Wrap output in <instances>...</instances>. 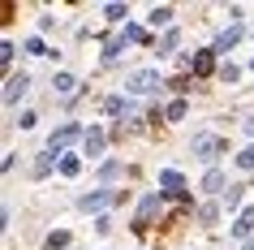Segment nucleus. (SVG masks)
<instances>
[{"mask_svg":"<svg viewBox=\"0 0 254 250\" xmlns=\"http://www.w3.org/2000/svg\"><path fill=\"white\" fill-rule=\"evenodd\" d=\"M125 86H129L134 95H147V91H155V86H160V74H155V69H138V74H129V82H125Z\"/></svg>","mask_w":254,"mask_h":250,"instance_id":"1","label":"nucleus"},{"mask_svg":"<svg viewBox=\"0 0 254 250\" xmlns=\"http://www.w3.org/2000/svg\"><path fill=\"white\" fill-rule=\"evenodd\" d=\"M220 151H224V143H220L215 134H198V138H194V156H198V160H207V164H211V160L220 156Z\"/></svg>","mask_w":254,"mask_h":250,"instance_id":"2","label":"nucleus"},{"mask_svg":"<svg viewBox=\"0 0 254 250\" xmlns=\"http://www.w3.org/2000/svg\"><path fill=\"white\" fill-rule=\"evenodd\" d=\"M78 134H82L78 125H61V130H56L52 138H48V151H65V147L73 143V138H78Z\"/></svg>","mask_w":254,"mask_h":250,"instance_id":"3","label":"nucleus"},{"mask_svg":"<svg viewBox=\"0 0 254 250\" xmlns=\"http://www.w3.org/2000/svg\"><path fill=\"white\" fill-rule=\"evenodd\" d=\"M26 91H30V78H26V74L9 78V86H4V104H17V99H22Z\"/></svg>","mask_w":254,"mask_h":250,"instance_id":"4","label":"nucleus"},{"mask_svg":"<svg viewBox=\"0 0 254 250\" xmlns=\"http://www.w3.org/2000/svg\"><path fill=\"white\" fill-rule=\"evenodd\" d=\"M82 151H86V156H99V151H104V130H91L86 134V138H82Z\"/></svg>","mask_w":254,"mask_h":250,"instance_id":"5","label":"nucleus"},{"mask_svg":"<svg viewBox=\"0 0 254 250\" xmlns=\"http://www.w3.org/2000/svg\"><path fill=\"white\" fill-rule=\"evenodd\" d=\"M108 203H112V194H108V190H95V194L82 198V207H86V211H99V207H108Z\"/></svg>","mask_w":254,"mask_h":250,"instance_id":"6","label":"nucleus"},{"mask_svg":"<svg viewBox=\"0 0 254 250\" xmlns=\"http://www.w3.org/2000/svg\"><path fill=\"white\" fill-rule=\"evenodd\" d=\"M250 229H254V207H246V211L237 216V224H233V237H246Z\"/></svg>","mask_w":254,"mask_h":250,"instance_id":"7","label":"nucleus"},{"mask_svg":"<svg viewBox=\"0 0 254 250\" xmlns=\"http://www.w3.org/2000/svg\"><path fill=\"white\" fill-rule=\"evenodd\" d=\"M52 86H56V95H73L78 78H73V74H56V78H52Z\"/></svg>","mask_w":254,"mask_h":250,"instance_id":"8","label":"nucleus"},{"mask_svg":"<svg viewBox=\"0 0 254 250\" xmlns=\"http://www.w3.org/2000/svg\"><path fill=\"white\" fill-rule=\"evenodd\" d=\"M241 39V26H233V30H224V35H220V39H215V52H228V48H233V43Z\"/></svg>","mask_w":254,"mask_h":250,"instance_id":"9","label":"nucleus"},{"mask_svg":"<svg viewBox=\"0 0 254 250\" xmlns=\"http://www.w3.org/2000/svg\"><path fill=\"white\" fill-rule=\"evenodd\" d=\"M155 207H160V194H151L147 203H142V211H138V229H142V224H147L151 216H155Z\"/></svg>","mask_w":254,"mask_h":250,"instance_id":"10","label":"nucleus"},{"mask_svg":"<svg viewBox=\"0 0 254 250\" xmlns=\"http://www.w3.org/2000/svg\"><path fill=\"white\" fill-rule=\"evenodd\" d=\"M202 190H211V194H215V190H224V172H220V168H211L207 177H202Z\"/></svg>","mask_w":254,"mask_h":250,"instance_id":"11","label":"nucleus"},{"mask_svg":"<svg viewBox=\"0 0 254 250\" xmlns=\"http://www.w3.org/2000/svg\"><path fill=\"white\" fill-rule=\"evenodd\" d=\"M160 185H164V190H181V172H177V168H164L160 172Z\"/></svg>","mask_w":254,"mask_h":250,"instance_id":"12","label":"nucleus"},{"mask_svg":"<svg viewBox=\"0 0 254 250\" xmlns=\"http://www.w3.org/2000/svg\"><path fill=\"white\" fill-rule=\"evenodd\" d=\"M190 65H194V74H211V52H198V56H190Z\"/></svg>","mask_w":254,"mask_h":250,"instance_id":"13","label":"nucleus"},{"mask_svg":"<svg viewBox=\"0 0 254 250\" xmlns=\"http://www.w3.org/2000/svg\"><path fill=\"white\" fill-rule=\"evenodd\" d=\"M173 22V9L164 4V9H151V26H168Z\"/></svg>","mask_w":254,"mask_h":250,"instance_id":"14","label":"nucleus"},{"mask_svg":"<svg viewBox=\"0 0 254 250\" xmlns=\"http://www.w3.org/2000/svg\"><path fill=\"white\" fill-rule=\"evenodd\" d=\"M121 48H125V35H112V39H108V61H117V56H121Z\"/></svg>","mask_w":254,"mask_h":250,"instance_id":"15","label":"nucleus"},{"mask_svg":"<svg viewBox=\"0 0 254 250\" xmlns=\"http://www.w3.org/2000/svg\"><path fill=\"white\" fill-rule=\"evenodd\" d=\"M237 203H241V185H228V190H224V207L233 211V207H237Z\"/></svg>","mask_w":254,"mask_h":250,"instance_id":"16","label":"nucleus"},{"mask_svg":"<svg viewBox=\"0 0 254 250\" xmlns=\"http://www.w3.org/2000/svg\"><path fill=\"white\" fill-rule=\"evenodd\" d=\"M237 168H246V172H254V147H246L237 156Z\"/></svg>","mask_w":254,"mask_h":250,"instance_id":"17","label":"nucleus"},{"mask_svg":"<svg viewBox=\"0 0 254 250\" xmlns=\"http://www.w3.org/2000/svg\"><path fill=\"white\" fill-rule=\"evenodd\" d=\"M78 168H82V164H78L73 156H65V160H61V172H65V177H78Z\"/></svg>","mask_w":254,"mask_h":250,"instance_id":"18","label":"nucleus"},{"mask_svg":"<svg viewBox=\"0 0 254 250\" xmlns=\"http://www.w3.org/2000/svg\"><path fill=\"white\" fill-rule=\"evenodd\" d=\"M108 17H112V22H125V17H129V9H125V4H108Z\"/></svg>","mask_w":254,"mask_h":250,"instance_id":"19","label":"nucleus"},{"mask_svg":"<svg viewBox=\"0 0 254 250\" xmlns=\"http://www.w3.org/2000/svg\"><path fill=\"white\" fill-rule=\"evenodd\" d=\"M177 39H181V35H177V30H168V35H164V43H160V56H164V52H173Z\"/></svg>","mask_w":254,"mask_h":250,"instance_id":"20","label":"nucleus"},{"mask_svg":"<svg viewBox=\"0 0 254 250\" xmlns=\"http://www.w3.org/2000/svg\"><path fill=\"white\" fill-rule=\"evenodd\" d=\"M186 117V104H181V99H173V104H168V121H181Z\"/></svg>","mask_w":254,"mask_h":250,"instance_id":"21","label":"nucleus"},{"mask_svg":"<svg viewBox=\"0 0 254 250\" xmlns=\"http://www.w3.org/2000/svg\"><path fill=\"white\" fill-rule=\"evenodd\" d=\"M48 246H52V250L56 246H69V233H65V229H61V233H48Z\"/></svg>","mask_w":254,"mask_h":250,"instance_id":"22","label":"nucleus"},{"mask_svg":"<svg viewBox=\"0 0 254 250\" xmlns=\"http://www.w3.org/2000/svg\"><path fill=\"white\" fill-rule=\"evenodd\" d=\"M220 78H224V82H237L241 69H237V65H224V69H220Z\"/></svg>","mask_w":254,"mask_h":250,"instance_id":"23","label":"nucleus"},{"mask_svg":"<svg viewBox=\"0 0 254 250\" xmlns=\"http://www.w3.org/2000/svg\"><path fill=\"white\" fill-rule=\"evenodd\" d=\"M198 220H202V224H211V220H215V203H207V207L198 211Z\"/></svg>","mask_w":254,"mask_h":250,"instance_id":"24","label":"nucleus"},{"mask_svg":"<svg viewBox=\"0 0 254 250\" xmlns=\"http://www.w3.org/2000/svg\"><path fill=\"white\" fill-rule=\"evenodd\" d=\"M26 52L30 56H43V39H26Z\"/></svg>","mask_w":254,"mask_h":250,"instance_id":"25","label":"nucleus"}]
</instances>
